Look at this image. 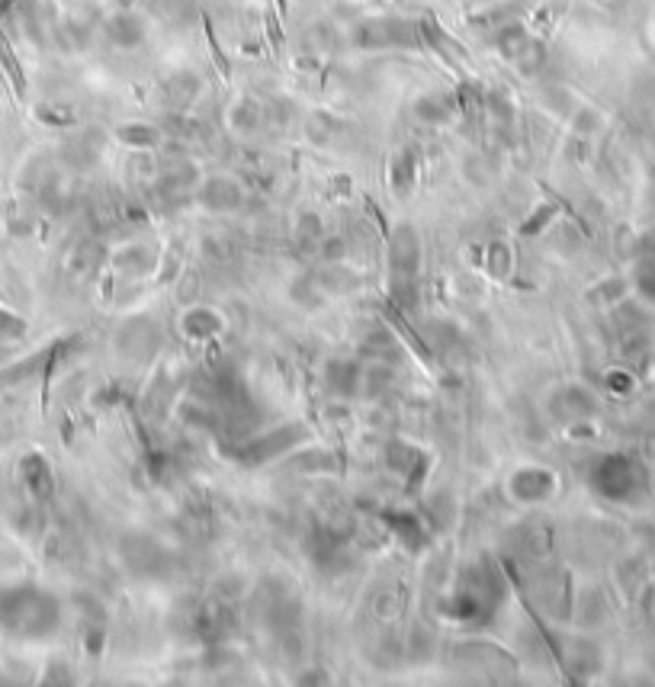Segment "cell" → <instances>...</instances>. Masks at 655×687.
Masks as SVG:
<instances>
[{
  "label": "cell",
  "mask_w": 655,
  "mask_h": 687,
  "mask_svg": "<svg viewBox=\"0 0 655 687\" xmlns=\"http://www.w3.org/2000/svg\"><path fill=\"white\" fill-rule=\"evenodd\" d=\"M164 97H167V106H171L174 113H184L187 106L196 97H200V81H196L193 74L180 71V74H174V78L164 84Z\"/></svg>",
  "instance_id": "obj_7"
},
{
  "label": "cell",
  "mask_w": 655,
  "mask_h": 687,
  "mask_svg": "<svg viewBox=\"0 0 655 687\" xmlns=\"http://www.w3.org/2000/svg\"><path fill=\"white\" fill-rule=\"evenodd\" d=\"M106 36H110V42H116L119 49H139L145 42V23L135 17V13L119 10L106 20Z\"/></svg>",
  "instance_id": "obj_6"
},
{
  "label": "cell",
  "mask_w": 655,
  "mask_h": 687,
  "mask_svg": "<svg viewBox=\"0 0 655 687\" xmlns=\"http://www.w3.org/2000/svg\"><path fill=\"white\" fill-rule=\"evenodd\" d=\"M453 113H456V103L444 94H424L415 103V116L421 122H447Z\"/></svg>",
  "instance_id": "obj_12"
},
{
  "label": "cell",
  "mask_w": 655,
  "mask_h": 687,
  "mask_svg": "<svg viewBox=\"0 0 655 687\" xmlns=\"http://www.w3.org/2000/svg\"><path fill=\"white\" fill-rule=\"evenodd\" d=\"M421 261V244H418V232L411 225H402L399 232L392 235V248H389V264H392V283L395 289H405L411 293V280H415V270Z\"/></svg>",
  "instance_id": "obj_2"
},
{
  "label": "cell",
  "mask_w": 655,
  "mask_h": 687,
  "mask_svg": "<svg viewBox=\"0 0 655 687\" xmlns=\"http://www.w3.org/2000/svg\"><path fill=\"white\" fill-rule=\"evenodd\" d=\"M116 267L126 273H148L155 267V254H151L145 244H126V248L116 254Z\"/></svg>",
  "instance_id": "obj_13"
},
{
  "label": "cell",
  "mask_w": 655,
  "mask_h": 687,
  "mask_svg": "<svg viewBox=\"0 0 655 687\" xmlns=\"http://www.w3.org/2000/svg\"><path fill=\"white\" fill-rule=\"evenodd\" d=\"M411 180H415V158H411V151H402L399 158H395V167H392V187L395 193H408L411 190Z\"/></svg>",
  "instance_id": "obj_14"
},
{
  "label": "cell",
  "mask_w": 655,
  "mask_h": 687,
  "mask_svg": "<svg viewBox=\"0 0 655 687\" xmlns=\"http://www.w3.org/2000/svg\"><path fill=\"white\" fill-rule=\"evenodd\" d=\"M116 139L129 148H135V151H148V148L161 145L164 135L158 126H148V122H126V126L116 129Z\"/></svg>",
  "instance_id": "obj_9"
},
{
  "label": "cell",
  "mask_w": 655,
  "mask_h": 687,
  "mask_svg": "<svg viewBox=\"0 0 655 687\" xmlns=\"http://www.w3.org/2000/svg\"><path fill=\"white\" fill-rule=\"evenodd\" d=\"M100 132H84L78 135V139H71L68 148H65V158L71 167H87V164H94L100 158Z\"/></svg>",
  "instance_id": "obj_11"
},
{
  "label": "cell",
  "mask_w": 655,
  "mask_h": 687,
  "mask_svg": "<svg viewBox=\"0 0 655 687\" xmlns=\"http://www.w3.org/2000/svg\"><path fill=\"white\" fill-rule=\"evenodd\" d=\"M357 49H402V45H415L418 42V26H411L405 20H363L354 26L350 33Z\"/></svg>",
  "instance_id": "obj_1"
},
{
  "label": "cell",
  "mask_w": 655,
  "mask_h": 687,
  "mask_svg": "<svg viewBox=\"0 0 655 687\" xmlns=\"http://www.w3.org/2000/svg\"><path fill=\"white\" fill-rule=\"evenodd\" d=\"M116 338H119L116 341L119 350H123L129 360L148 363L151 357H155L158 344H161V331H158L155 322H148V318H135V322L123 325V331H119Z\"/></svg>",
  "instance_id": "obj_3"
},
{
  "label": "cell",
  "mask_w": 655,
  "mask_h": 687,
  "mask_svg": "<svg viewBox=\"0 0 655 687\" xmlns=\"http://www.w3.org/2000/svg\"><path fill=\"white\" fill-rule=\"evenodd\" d=\"M261 122H264V110H261V103H254L251 97H241L232 110H228V126H232L238 135H248L254 129H261Z\"/></svg>",
  "instance_id": "obj_10"
},
{
  "label": "cell",
  "mask_w": 655,
  "mask_h": 687,
  "mask_svg": "<svg viewBox=\"0 0 655 687\" xmlns=\"http://www.w3.org/2000/svg\"><path fill=\"white\" fill-rule=\"evenodd\" d=\"M203 254L209 257L212 264H225L228 257H232V244H228L225 238H219V235H209L203 241Z\"/></svg>",
  "instance_id": "obj_15"
},
{
  "label": "cell",
  "mask_w": 655,
  "mask_h": 687,
  "mask_svg": "<svg viewBox=\"0 0 655 687\" xmlns=\"http://www.w3.org/2000/svg\"><path fill=\"white\" fill-rule=\"evenodd\" d=\"M97 261H100V248H97V244L84 241V244H78V248L68 254L65 273L71 277V283H84L87 277H94Z\"/></svg>",
  "instance_id": "obj_8"
},
{
  "label": "cell",
  "mask_w": 655,
  "mask_h": 687,
  "mask_svg": "<svg viewBox=\"0 0 655 687\" xmlns=\"http://www.w3.org/2000/svg\"><path fill=\"white\" fill-rule=\"evenodd\" d=\"M302 437H306V427H283L280 434L273 431V434H267L261 440H254V444H248L245 463H264V460H270L273 453H283L289 447H296Z\"/></svg>",
  "instance_id": "obj_5"
},
{
  "label": "cell",
  "mask_w": 655,
  "mask_h": 687,
  "mask_svg": "<svg viewBox=\"0 0 655 687\" xmlns=\"http://www.w3.org/2000/svg\"><path fill=\"white\" fill-rule=\"evenodd\" d=\"M135 4V0H119V7H123V10H129Z\"/></svg>",
  "instance_id": "obj_16"
},
{
  "label": "cell",
  "mask_w": 655,
  "mask_h": 687,
  "mask_svg": "<svg viewBox=\"0 0 655 687\" xmlns=\"http://www.w3.org/2000/svg\"><path fill=\"white\" fill-rule=\"evenodd\" d=\"M241 200H245V193H241V183L235 177H225V174H216L200 183V190H196V203H200L203 209L209 212H232L241 206Z\"/></svg>",
  "instance_id": "obj_4"
}]
</instances>
